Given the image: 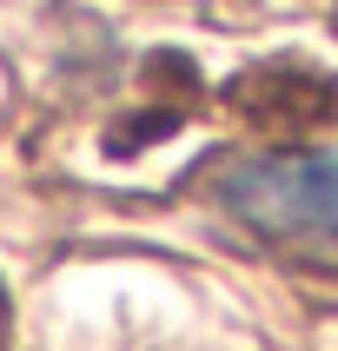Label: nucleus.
<instances>
[{"instance_id": "obj_1", "label": "nucleus", "mask_w": 338, "mask_h": 351, "mask_svg": "<svg viewBox=\"0 0 338 351\" xmlns=\"http://www.w3.org/2000/svg\"><path fill=\"white\" fill-rule=\"evenodd\" d=\"M219 199L252 232L278 245L338 252V159L332 153H265L219 179Z\"/></svg>"}]
</instances>
